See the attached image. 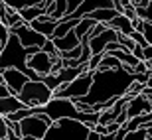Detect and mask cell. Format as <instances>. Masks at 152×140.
Masks as SVG:
<instances>
[{
    "label": "cell",
    "mask_w": 152,
    "mask_h": 140,
    "mask_svg": "<svg viewBox=\"0 0 152 140\" xmlns=\"http://www.w3.org/2000/svg\"><path fill=\"white\" fill-rule=\"evenodd\" d=\"M117 39H118V30L111 28V26H109L103 34L91 38L89 45H91V50H93V55H95V53H103V51L107 50V45L111 44V42H117Z\"/></svg>",
    "instance_id": "obj_11"
},
{
    "label": "cell",
    "mask_w": 152,
    "mask_h": 140,
    "mask_svg": "<svg viewBox=\"0 0 152 140\" xmlns=\"http://www.w3.org/2000/svg\"><path fill=\"white\" fill-rule=\"evenodd\" d=\"M2 47H4V42H2V39H0V51H2Z\"/></svg>",
    "instance_id": "obj_32"
},
{
    "label": "cell",
    "mask_w": 152,
    "mask_h": 140,
    "mask_svg": "<svg viewBox=\"0 0 152 140\" xmlns=\"http://www.w3.org/2000/svg\"><path fill=\"white\" fill-rule=\"evenodd\" d=\"M4 10H6V2H4V0H0V18H2Z\"/></svg>",
    "instance_id": "obj_29"
},
{
    "label": "cell",
    "mask_w": 152,
    "mask_h": 140,
    "mask_svg": "<svg viewBox=\"0 0 152 140\" xmlns=\"http://www.w3.org/2000/svg\"><path fill=\"white\" fill-rule=\"evenodd\" d=\"M130 36H132V39H134L136 44H140L142 47H146V45H148V39H146V36H144V32H138V30H134Z\"/></svg>",
    "instance_id": "obj_23"
},
{
    "label": "cell",
    "mask_w": 152,
    "mask_h": 140,
    "mask_svg": "<svg viewBox=\"0 0 152 140\" xmlns=\"http://www.w3.org/2000/svg\"><path fill=\"white\" fill-rule=\"evenodd\" d=\"M20 14H22V18L26 20V22H32V20H36V18H39L42 14H48V8H44V6H28V8H22L20 10Z\"/></svg>",
    "instance_id": "obj_19"
},
{
    "label": "cell",
    "mask_w": 152,
    "mask_h": 140,
    "mask_svg": "<svg viewBox=\"0 0 152 140\" xmlns=\"http://www.w3.org/2000/svg\"><path fill=\"white\" fill-rule=\"evenodd\" d=\"M53 42H56L57 50L59 51H67V50H73V47H77L79 44H81V38L77 36V32L73 30H69L65 36H61V38H51Z\"/></svg>",
    "instance_id": "obj_15"
},
{
    "label": "cell",
    "mask_w": 152,
    "mask_h": 140,
    "mask_svg": "<svg viewBox=\"0 0 152 140\" xmlns=\"http://www.w3.org/2000/svg\"><path fill=\"white\" fill-rule=\"evenodd\" d=\"M51 122L53 120L45 112H36V114L24 117L20 120V124H22V140H44Z\"/></svg>",
    "instance_id": "obj_5"
},
{
    "label": "cell",
    "mask_w": 152,
    "mask_h": 140,
    "mask_svg": "<svg viewBox=\"0 0 152 140\" xmlns=\"http://www.w3.org/2000/svg\"><path fill=\"white\" fill-rule=\"evenodd\" d=\"M24 106H26V105L20 101V97H18V95L0 97V114H2V117H8V114L20 111V109H24Z\"/></svg>",
    "instance_id": "obj_14"
},
{
    "label": "cell",
    "mask_w": 152,
    "mask_h": 140,
    "mask_svg": "<svg viewBox=\"0 0 152 140\" xmlns=\"http://www.w3.org/2000/svg\"><path fill=\"white\" fill-rule=\"evenodd\" d=\"M146 87H152V75L148 77V81H146Z\"/></svg>",
    "instance_id": "obj_30"
},
{
    "label": "cell",
    "mask_w": 152,
    "mask_h": 140,
    "mask_svg": "<svg viewBox=\"0 0 152 140\" xmlns=\"http://www.w3.org/2000/svg\"><path fill=\"white\" fill-rule=\"evenodd\" d=\"M144 36H146L148 44L152 45V22H144Z\"/></svg>",
    "instance_id": "obj_28"
},
{
    "label": "cell",
    "mask_w": 152,
    "mask_h": 140,
    "mask_svg": "<svg viewBox=\"0 0 152 140\" xmlns=\"http://www.w3.org/2000/svg\"><path fill=\"white\" fill-rule=\"evenodd\" d=\"M18 97L26 106H42L53 99V89L44 79H30L24 85V89L18 93Z\"/></svg>",
    "instance_id": "obj_4"
},
{
    "label": "cell",
    "mask_w": 152,
    "mask_h": 140,
    "mask_svg": "<svg viewBox=\"0 0 152 140\" xmlns=\"http://www.w3.org/2000/svg\"><path fill=\"white\" fill-rule=\"evenodd\" d=\"M101 59H103V53H95V55L91 57V61H89V67L97 69V67H99V63H101Z\"/></svg>",
    "instance_id": "obj_27"
},
{
    "label": "cell",
    "mask_w": 152,
    "mask_h": 140,
    "mask_svg": "<svg viewBox=\"0 0 152 140\" xmlns=\"http://www.w3.org/2000/svg\"><path fill=\"white\" fill-rule=\"evenodd\" d=\"M117 14H121V12L117 10V8H97V10H93V12H89L87 16H91L93 20H97V22H111Z\"/></svg>",
    "instance_id": "obj_17"
},
{
    "label": "cell",
    "mask_w": 152,
    "mask_h": 140,
    "mask_svg": "<svg viewBox=\"0 0 152 140\" xmlns=\"http://www.w3.org/2000/svg\"><path fill=\"white\" fill-rule=\"evenodd\" d=\"M136 81V73L129 71L126 67L121 69H93V87L85 97L75 99V101L95 105V103H105L109 99L126 95L130 85Z\"/></svg>",
    "instance_id": "obj_1"
},
{
    "label": "cell",
    "mask_w": 152,
    "mask_h": 140,
    "mask_svg": "<svg viewBox=\"0 0 152 140\" xmlns=\"http://www.w3.org/2000/svg\"><path fill=\"white\" fill-rule=\"evenodd\" d=\"M56 57L50 55L45 50H39V51H36V53H32V55L28 57V65L34 69L36 73H39L42 79H44V75H50V73L53 71V59H56Z\"/></svg>",
    "instance_id": "obj_8"
},
{
    "label": "cell",
    "mask_w": 152,
    "mask_h": 140,
    "mask_svg": "<svg viewBox=\"0 0 152 140\" xmlns=\"http://www.w3.org/2000/svg\"><path fill=\"white\" fill-rule=\"evenodd\" d=\"M8 6H12L14 10H22V8H28V6H36L39 4L42 6V2L44 0H4Z\"/></svg>",
    "instance_id": "obj_20"
},
{
    "label": "cell",
    "mask_w": 152,
    "mask_h": 140,
    "mask_svg": "<svg viewBox=\"0 0 152 140\" xmlns=\"http://www.w3.org/2000/svg\"><path fill=\"white\" fill-rule=\"evenodd\" d=\"M148 140H152V124H150V128H148Z\"/></svg>",
    "instance_id": "obj_31"
},
{
    "label": "cell",
    "mask_w": 152,
    "mask_h": 140,
    "mask_svg": "<svg viewBox=\"0 0 152 140\" xmlns=\"http://www.w3.org/2000/svg\"><path fill=\"white\" fill-rule=\"evenodd\" d=\"M39 50H42L39 45H30V47H26V45L20 42V38H18L14 32H10V38H8V42L4 44V47L0 51V71L6 69V67H16V69H22L30 79H42V75L36 73L34 69L28 65V57L32 55V53H36V51H39Z\"/></svg>",
    "instance_id": "obj_2"
},
{
    "label": "cell",
    "mask_w": 152,
    "mask_h": 140,
    "mask_svg": "<svg viewBox=\"0 0 152 140\" xmlns=\"http://www.w3.org/2000/svg\"><path fill=\"white\" fill-rule=\"evenodd\" d=\"M121 67H124V63L117 55H113L111 51H103V59L97 69H121Z\"/></svg>",
    "instance_id": "obj_18"
},
{
    "label": "cell",
    "mask_w": 152,
    "mask_h": 140,
    "mask_svg": "<svg viewBox=\"0 0 152 140\" xmlns=\"http://www.w3.org/2000/svg\"><path fill=\"white\" fill-rule=\"evenodd\" d=\"M0 140H8V118L0 114Z\"/></svg>",
    "instance_id": "obj_22"
},
{
    "label": "cell",
    "mask_w": 152,
    "mask_h": 140,
    "mask_svg": "<svg viewBox=\"0 0 152 140\" xmlns=\"http://www.w3.org/2000/svg\"><path fill=\"white\" fill-rule=\"evenodd\" d=\"M109 26H111V28H115V30H118V32H123V34H129V36L136 30L134 28V22H132L126 14H123V12H121V14H117V16L109 22Z\"/></svg>",
    "instance_id": "obj_16"
},
{
    "label": "cell",
    "mask_w": 152,
    "mask_h": 140,
    "mask_svg": "<svg viewBox=\"0 0 152 140\" xmlns=\"http://www.w3.org/2000/svg\"><path fill=\"white\" fill-rule=\"evenodd\" d=\"M124 140H148V128L140 126V128H132L126 132Z\"/></svg>",
    "instance_id": "obj_21"
},
{
    "label": "cell",
    "mask_w": 152,
    "mask_h": 140,
    "mask_svg": "<svg viewBox=\"0 0 152 140\" xmlns=\"http://www.w3.org/2000/svg\"><path fill=\"white\" fill-rule=\"evenodd\" d=\"M6 95H12V91H10V87L6 85V79H4V75H2V71H0V97H6Z\"/></svg>",
    "instance_id": "obj_24"
},
{
    "label": "cell",
    "mask_w": 152,
    "mask_h": 140,
    "mask_svg": "<svg viewBox=\"0 0 152 140\" xmlns=\"http://www.w3.org/2000/svg\"><path fill=\"white\" fill-rule=\"evenodd\" d=\"M97 8H115V2L113 0H83V4L79 6L73 14H69V16H65V18H81V16H85V14H89V12L97 10Z\"/></svg>",
    "instance_id": "obj_13"
},
{
    "label": "cell",
    "mask_w": 152,
    "mask_h": 140,
    "mask_svg": "<svg viewBox=\"0 0 152 140\" xmlns=\"http://www.w3.org/2000/svg\"><path fill=\"white\" fill-rule=\"evenodd\" d=\"M57 24H59V20H56L53 16H50V14H42L39 18L32 20V22H30V26H32L34 30H38L39 34L48 36V38H53Z\"/></svg>",
    "instance_id": "obj_12"
},
{
    "label": "cell",
    "mask_w": 152,
    "mask_h": 140,
    "mask_svg": "<svg viewBox=\"0 0 152 140\" xmlns=\"http://www.w3.org/2000/svg\"><path fill=\"white\" fill-rule=\"evenodd\" d=\"M93 87V69L81 73L79 77H75L73 81L61 85L53 91V97H69V99H81L91 91Z\"/></svg>",
    "instance_id": "obj_6"
},
{
    "label": "cell",
    "mask_w": 152,
    "mask_h": 140,
    "mask_svg": "<svg viewBox=\"0 0 152 140\" xmlns=\"http://www.w3.org/2000/svg\"><path fill=\"white\" fill-rule=\"evenodd\" d=\"M146 112H152V101L146 93H140V95L132 97L126 105V114L129 118H134L138 114H146Z\"/></svg>",
    "instance_id": "obj_10"
},
{
    "label": "cell",
    "mask_w": 152,
    "mask_h": 140,
    "mask_svg": "<svg viewBox=\"0 0 152 140\" xmlns=\"http://www.w3.org/2000/svg\"><path fill=\"white\" fill-rule=\"evenodd\" d=\"M2 75H4V79H6V85L10 87L12 95H18V93L24 89V85L30 81L28 75H26L22 69H16V67H6V69H2Z\"/></svg>",
    "instance_id": "obj_9"
},
{
    "label": "cell",
    "mask_w": 152,
    "mask_h": 140,
    "mask_svg": "<svg viewBox=\"0 0 152 140\" xmlns=\"http://www.w3.org/2000/svg\"><path fill=\"white\" fill-rule=\"evenodd\" d=\"M89 134L91 126L85 120L65 117L51 122L44 140H89Z\"/></svg>",
    "instance_id": "obj_3"
},
{
    "label": "cell",
    "mask_w": 152,
    "mask_h": 140,
    "mask_svg": "<svg viewBox=\"0 0 152 140\" xmlns=\"http://www.w3.org/2000/svg\"><path fill=\"white\" fill-rule=\"evenodd\" d=\"M8 38H10V28H8V26L0 20V39L6 44V42H8Z\"/></svg>",
    "instance_id": "obj_26"
},
{
    "label": "cell",
    "mask_w": 152,
    "mask_h": 140,
    "mask_svg": "<svg viewBox=\"0 0 152 140\" xmlns=\"http://www.w3.org/2000/svg\"><path fill=\"white\" fill-rule=\"evenodd\" d=\"M10 32H14V34L20 38V42H22L26 47H30V45H39V47H44V44L48 42V36L39 34L38 30H34L32 26H30V22H24L22 26H18V28L10 30Z\"/></svg>",
    "instance_id": "obj_7"
},
{
    "label": "cell",
    "mask_w": 152,
    "mask_h": 140,
    "mask_svg": "<svg viewBox=\"0 0 152 140\" xmlns=\"http://www.w3.org/2000/svg\"><path fill=\"white\" fill-rule=\"evenodd\" d=\"M83 4V0H67V14H65V16H69V14H73L75 10H77L79 6ZM63 16V18H65Z\"/></svg>",
    "instance_id": "obj_25"
}]
</instances>
